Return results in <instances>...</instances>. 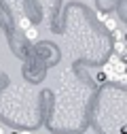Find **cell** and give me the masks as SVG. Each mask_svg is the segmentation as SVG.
Masks as SVG:
<instances>
[{
    "mask_svg": "<svg viewBox=\"0 0 127 134\" xmlns=\"http://www.w3.org/2000/svg\"><path fill=\"white\" fill-rule=\"evenodd\" d=\"M26 38H28V41H36V38H38V30H36L34 26H30V28L26 30Z\"/></svg>",
    "mask_w": 127,
    "mask_h": 134,
    "instance_id": "3957f363",
    "label": "cell"
},
{
    "mask_svg": "<svg viewBox=\"0 0 127 134\" xmlns=\"http://www.w3.org/2000/svg\"><path fill=\"white\" fill-rule=\"evenodd\" d=\"M21 134H32V132H28V130H23V132H21Z\"/></svg>",
    "mask_w": 127,
    "mask_h": 134,
    "instance_id": "9c48e42d",
    "label": "cell"
},
{
    "mask_svg": "<svg viewBox=\"0 0 127 134\" xmlns=\"http://www.w3.org/2000/svg\"><path fill=\"white\" fill-rule=\"evenodd\" d=\"M11 134H21V132H11Z\"/></svg>",
    "mask_w": 127,
    "mask_h": 134,
    "instance_id": "8fae6325",
    "label": "cell"
},
{
    "mask_svg": "<svg viewBox=\"0 0 127 134\" xmlns=\"http://www.w3.org/2000/svg\"><path fill=\"white\" fill-rule=\"evenodd\" d=\"M0 134H4V130H2V128H0Z\"/></svg>",
    "mask_w": 127,
    "mask_h": 134,
    "instance_id": "30bf717a",
    "label": "cell"
},
{
    "mask_svg": "<svg viewBox=\"0 0 127 134\" xmlns=\"http://www.w3.org/2000/svg\"><path fill=\"white\" fill-rule=\"evenodd\" d=\"M117 24H119V21H117V19L112 17V15H108V17H106V21H104V26L108 28V32H112V30H117V28H119Z\"/></svg>",
    "mask_w": 127,
    "mask_h": 134,
    "instance_id": "7a4b0ae2",
    "label": "cell"
},
{
    "mask_svg": "<svg viewBox=\"0 0 127 134\" xmlns=\"http://www.w3.org/2000/svg\"><path fill=\"white\" fill-rule=\"evenodd\" d=\"M115 53L117 55H125L127 53V41H115Z\"/></svg>",
    "mask_w": 127,
    "mask_h": 134,
    "instance_id": "6da1fadb",
    "label": "cell"
},
{
    "mask_svg": "<svg viewBox=\"0 0 127 134\" xmlns=\"http://www.w3.org/2000/svg\"><path fill=\"white\" fill-rule=\"evenodd\" d=\"M95 81H98V83H106V81H108V75H106L104 70H100L98 75H95Z\"/></svg>",
    "mask_w": 127,
    "mask_h": 134,
    "instance_id": "277c9868",
    "label": "cell"
},
{
    "mask_svg": "<svg viewBox=\"0 0 127 134\" xmlns=\"http://www.w3.org/2000/svg\"><path fill=\"white\" fill-rule=\"evenodd\" d=\"M121 134H127V126H123V128H121Z\"/></svg>",
    "mask_w": 127,
    "mask_h": 134,
    "instance_id": "ba28073f",
    "label": "cell"
},
{
    "mask_svg": "<svg viewBox=\"0 0 127 134\" xmlns=\"http://www.w3.org/2000/svg\"><path fill=\"white\" fill-rule=\"evenodd\" d=\"M112 38H115V41H123V32H121L119 28H117V30H112Z\"/></svg>",
    "mask_w": 127,
    "mask_h": 134,
    "instance_id": "8992f818",
    "label": "cell"
},
{
    "mask_svg": "<svg viewBox=\"0 0 127 134\" xmlns=\"http://www.w3.org/2000/svg\"><path fill=\"white\" fill-rule=\"evenodd\" d=\"M106 17H108V15H106L104 11H98V19H100V21H106Z\"/></svg>",
    "mask_w": 127,
    "mask_h": 134,
    "instance_id": "52a82bcc",
    "label": "cell"
},
{
    "mask_svg": "<svg viewBox=\"0 0 127 134\" xmlns=\"http://www.w3.org/2000/svg\"><path fill=\"white\" fill-rule=\"evenodd\" d=\"M19 26H21L23 30H28L32 24H30V19H28V17H19Z\"/></svg>",
    "mask_w": 127,
    "mask_h": 134,
    "instance_id": "5b68a950",
    "label": "cell"
}]
</instances>
